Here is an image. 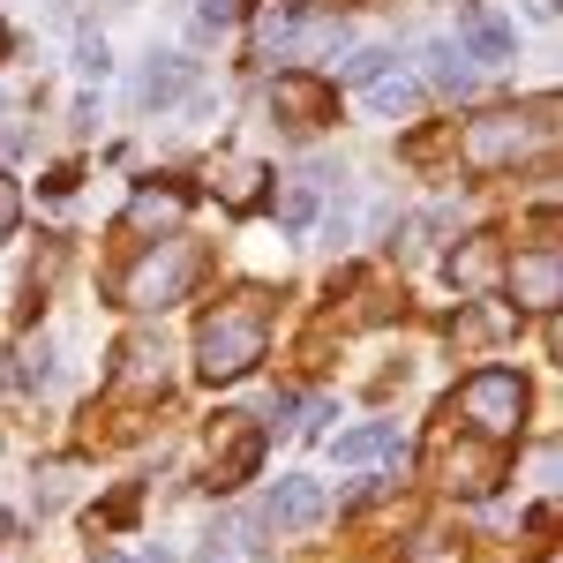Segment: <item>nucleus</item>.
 <instances>
[{"mask_svg": "<svg viewBox=\"0 0 563 563\" xmlns=\"http://www.w3.org/2000/svg\"><path fill=\"white\" fill-rule=\"evenodd\" d=\"M271 346V323H263L256 301H218V316H203V331H196V368L211 376V384H233V376H249Z\"/></svg>", "mask_w": 563, "mask_h": 563, "instance_id": "1", "label": "nucleus"}, {"mask_svg": "<svg viewBox=\"0 0 563 563\" xmlns=\"http://www.w3.org/2000/svg\"><path fill=\"white\" fill-rule=\"evenodd\" d=\"M549 98L533 106V113H519V106H496V113H481V121H466V135H459V158H466V174H511L526 151L549 135Z\"/></svg>", "mask_w": 563, "mask_h": 563, "instance_id": "2", "label": "nucleus"}, {"mask_svg": "<svg viewBox=\"0 0 563 563\" xmlns=\"http://www.w3.org/2000/svg\"><path fill=\"white\" fill-rule=\"evenodd\" d=\"M196 286V241H158L151 256H135L121 271V301L129 308H174Z\"/></svg>", "mask_w": 563, "mask_h": 563, "instance_id": "3", "label": "nucleus"}, {"mask_svg": "<svg viewBox=\"0 0 563 563\" xmlns=\"http://www.w3.org/2000/svg\"><path fill=\"white\" fill-rule=\"evenodd\" d=\"M459 413L474 421V435L504 443V435H519V421H526V384L511 368H474V376L459 384Z\"/></svg>", "mask_w": 563, "mask_h": 563, "instance_id": "4", "label": "nucleus"}, {"mask_svg": "<svg viewBox=\"0 0 563 563\" xmlns=\"http://www.w3.org/2000/svg\"><path fill=\"white\" fill-rule=\"evenodd\" d=\"M504 294L519 308H533V316H556V301H563V249L556 241H541V249L504 263Z\"/></svg>", "mask_w": 563, "mask_h": 563, "instance_id": "5", "label": "nucleus"}, {"mask_svg": "<svg viewBox=\"0 0 563 563\" xmlns=\"http://www.w3.org/2000/svg\"><path fill=\"white\" fill-rule=\"evenodd\" d=\"M459 31H466V38H459V53H466V60L504 68V60L519 53V31H511V23H496V15H488V8H474V0L459 8Z\"/></svg>", "mask_w": 563, "mask_h": 563, "instance_id": "6", "label": "nucleus"}, {"mask_svg": "<svg viewBox=\"0 0 563 563\" xmlns=\"http://www.w3.org/2000/svg\"><path fill=\"white\" fill-rule=\"evenodd\" d=\"M316 519H323V488L301 481V474H286L263 496V526H278V533H301V526H316Z\"/></svg>", "mask_w": 563, "mask_h": 563, "instance_id": "7", "label": "nucleus"}, {"mask_svg": "<svg viewBox=\"0 0 563 563\" xmlns=\"http://www.w3.org/2000/svg\"><path fill=\"white\" fill-rule=\"evenodd\" d=\"M196 90V60L188 53H151V68L135 76V106H174Z\"/></svg>", "mask_w": 563, "mask_h": 563, "instance_id": "8", "label": "nucleus"}, {"mask_svg": "<svg viewBox=\"0 0 563 563\" xmlns=\"http://www.w3.org/2000/svg\"><path fill=\"white\" fill-rule=\"evenodd\" d=\"M271 106L294 113L301 129H316V121L331 113V84H316V76H278V84H271Z\"/></svg>", "mask_w": 563, "mask_h": 563, "instance_id": "9", "label": "nucleus"}, {"mask_svg": "<svg viewBox=\"0 0 563 563\" xmlns=\"http://www.w3.org/2000/svg\"><path fill=\"white\" fill-rule=\"evenodd\" d=\"M180 211H188L180 188H135L129 196V233H174Z\"/></svg>", "mask_w": 563, "mask_h": 563, "instance_id": "10", "label": "nucleus"}, {"mask_svg": "<svg viewBox=\"0 0 563 563\" xmlns=\"http://www.w3.org/2000/svg\"><path fill=\"white\" fill-rule=\"evenodd\" d=\"M384 451H398V429H390V421H361V429H346L339 443H331V459H339V466H361V459H384Z\"/></svg>", "mask_w": 563, "mask_h": 563, "instance_id": "11", "label": "nucleus"}, {"mask_svg": "<svg viewBox=\"0 0 563 563\" xmlns=\"http://www.w3.org/2000/svg\"><path fill=\"white\" fill-rule=\"evenodd\" d=\"M421 76H429L435 90H466V84H474V76H466V53H459V45H443V38L421 45Z\"/></svg>", "mask_w": 563, "mask_h": 563, "instance_id": "12", "label": "nucleus"}, {"mask_svg": "<svg viewBox=\"0 0 563 563\" xmlns=\"http://www.w3.org/2000/svg\"><path fill=\"white\" fill-rule=\"evenodd\" d=\"M218 196H225V211H256V203H263V166L233 158V166L218 174Z\"/></svg>", "mask_w": 563, "mask_h": 563, "instance_id": "13", "label": "nucleus"}, {"mask_svg": "<svg viewBox=\"0 0 563 563\" xmlns=\"http://www.w3.org/2000/svg\"><path fill=\"white\" fill-rule=\"evenodd\" d=\"M413 98H421V84H413V76H398V68H384V76L368 84V106H376V113H406Z\"/></svg>", "mask_w": 563, "mask_h": 563, "instance_id": "14", "label": "nucleus"}, {"mask_svg": "<svg viewBox=\"0 0 563 563\" xmlns=\"http://www.w3.org/2000/svg\"><path fill=\"white\" fill-rule=\"evenodd\" d=\"M384 68H398V53H384V45H361L353 60H339V84H353V90H368Z\"/></svg>", "mask_w": 563, "mask_h": 563, "instance_id": "15", "label": "nucleus"}, {"mask_svg": "<svg viewBox=\"0 0 563 563\" xmlns=\"http://www.w3.org/2000/svg\"><path fill=\"white\" fill-rule=\"evenodd\" d=\"M488 271H496V249L474 241L466 256H451V286H459V294H474V286H488Z\"/></svg>", "mask_w": 563, "mask_h": 563, "instance_id": "16", "label": "nucleus"}, {"mask_svg": "<svg viewBox=\"0 0 563 563\" xmlns=\"http://www.w3.org/2000/svg\"><path fill=\"white\" fill-rule=\"evenodd\" d=\"M443 474H451V488H466V496H481V488L496 481V466H488L481 451H451V459H443Z\"/></svg>", "mask_w": 563, "mask_h": 563, "instance_id": "17", "label": "nucleus"}, {"mask_svg": "<svg viewBox=\"0 0 563 563\" xmlns=\"http://www.w3.org/2000/svg\"><path fill=\"white\" fill-rule=\"evenodd\" d=\"M256 459H263V435H241V443L225 451V466H218V488H233V481H249V474H256Z\"/></svg>", "mask_w": 563, "mask_h": 563, "instance_id": "18", "label": "nucleus"}, {"mask_svg": "<svg viewBox=\"0 0 563 563\" xmlns=\"http://www.w3.org/2000/svg\"><path fill=\"white\" fill-rule=\"evenodd\" d=\"M76 76H90V84H98V76H113V45L84 38V45H76Z\"/></svg>", "mask_w": 563, "mask_h": 563, "instance_id": "19", "label": "nucleus"}, {"mask_svg": "<svg viewBox=\"0 0 563 563\" xmlns=\"http://www.w3.org/2000/svg\"><path fill=\"white\" fill-rule=\"evenodd\" d=\"M53 376V353H45V339L38 346H23V368H15V384H45Z\"/></svg>", "mask_w": 563, "mask_h": 563, "instance_id": "20", "label": "nucleus"}, {"mask_svg": "<svg viewBox=\"0 0 563 563\" xmlns=\"http://www.w3.org/2000/svg\"><path fill=\"white\" fill-rule=\"evenodd\" d=\"M15 218H23V188H15V180L0 174V241L15 233Z\"/></svg>", "mask_w": 563, "mask_h": 563, "instance_id": "21", "label": "nucleus"}, {"mask_svg": "<svg viewBox=\"0 0 563 563\" xmlns=\"http://www.w3.org/2000/svg\"><path fill=\"white\" fill-rule=\"evenodd\" d=\"M196 23H203V31H225V23H233V0H203Z\"/></svg>", "mask_w": 563, "mask_h": 563, "instance_id": "22", "label": "nucleus"}, {"mask_svg": "<svg viewBox=\"0 0 563 563\" xmlns=\"http://www.w3.org/2000/svg\"><path fill=\"white\" fill-rule=\"evenodd\" d=\"M0 53H8V31H0Z\"/></svg>", "mask_w": 563, "mask_h": 563, "instance_id": "23", "label": "nucleus"}]
</instances>
